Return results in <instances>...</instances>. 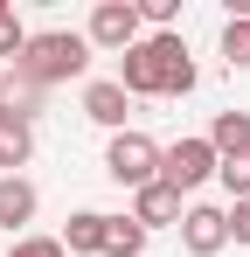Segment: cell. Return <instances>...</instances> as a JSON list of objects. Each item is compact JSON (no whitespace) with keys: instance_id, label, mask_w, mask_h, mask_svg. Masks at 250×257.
I'll use <instances>...</instances> for the list:
<instances>
[{"instance_id":"17","label":"cell","mask_w":250,"mask_h":257,"mask_svg":"<svg viewBox=\"0 0 250 257\" xmlns=\"http://www.w3.org/2000/svg\"><path fill=\"white\" fill-rule=\"evenodd\" d=\"M229 243L250 250V202H229Z\"/></svg>"},{"instance_id":"19","label":"cell","mask_w":250,"mask_h":257,"mask_svg":"<svg viewBox=\"0 0 250 257\" xmlns=\"http://www.w3.org/2000/svg\"><path fill=\"white\" fill-rule=\"evenodd\" d=\"M7 14H14V7H7V0H0V21H7Z\"/></svg>"},{"instance_id":"9","label":"cell","mask_w":250,"mask_h":257,"mask_svg":"<svg viewBox=\"0 0 250 257\" xmlns=\"http://www.w3.org/2000/svg\"><path fill=\"white\" fill-rule=\"evenodd\" d=\"M35 160V118H21L14 104L0 111V174H21Z\"/></svg>"},{"instance_id":"6","label":"cell","mask_w":250,"mask_h":257,"mask_svg":"<svg viewBox=\"0 0 250 257\" xmlns=\"http://www.w3.org/2000/svg\"><path fill=\"white\" fill-rule=\"evenodd\" d=\"M181 250H188V257L229 250V209H215V202H188V209H181Z\"/></svg>"},{"instance_id":"2","label":"cell","mask_w":250,"mask_h":257,"mask_svg":"<svg viewBox=\"0 0 250 257\" xmlns=\"http://www.w3.org/2000/svg\"><path fill=\"white\" fill-rule=\"evenodd\" d=\"M90 70V42H83L77 28H42V35H28V49L14 56V77H21V90H49V84H70V77H83Z\"/></svg>"},{"instance_id":"5","label":"cell","mask_w":250,"mask_h":257,"mask_svg":"<svg viewBox=\"0 0 250 257\" xmlns=\"http://www.w3.org/2000/svg\"><path fill=\"white\" fill-rule=\"evenodd\" d=\"M146 35V21H139V0H97L90 7V28H83V42L104 49V56H125V49Z\"/></svg>"},{"instance_id":"13","label":"cell","mask_w":250,"mask_h":257,"mask_svg":"<svg viewBox=\"0 0 250 257\" xmlns=\"http://www.w3.org/2000/svg\"><path fill=\"white\" fill-rule=\"evenodd\" d=\"M139 250H146V229L132 215H111L104 222V257H139Z\"/></svg>"},{"instance_id":"3","label":"cell","mask_w":250,"mask_h":257,"mask_svg":"<svg viewBox=\"0 0 250 257\" xmlns=\"http://www.w3.org/2000/svg\"><path fill=\"white\" fill-rule=\"evenodd\" d=\"M104 174H111V181H118V188H132V195H139V188H153V181H160V139H146V132H111V146H104Z\"/></svg>"},{"instance_id":"18","label":"cell","mask_w":250,"mask_h":257,"mask_svg":"<svg viewBox=\"0 0 250 257\" xmlns=\"http://www.w3.org/2000/svg\"><path fill=\"white\" fill-rule=\"evenodd\" d=\"M0 111H7V63H0Z\"/></svg>"},{"instance_id":"14","label":"cell","mask_w":250,"mask_h":257,"mask_svg":"<svg viewBox=\"0 0 250 257\" xmlns=\"http://www.w3.org/2000/svg\"><path fill=\"white\" fill-rule=\"evenodd\" d=\"M222 63L229 70H250V14H229L222 21Z\"/></svg>"},{"instance_id":"15","label":"cell","mask_w":250,"mask_h":257,"mask_svg":"<svg viewBox=\"0 0 250 257\" xmlns=\"http://www.w3.org/2000/svg\"><path fill=\"white\" fill-rule=\"evenodd\" d=\"M215 181L229 188V202H250V153H236V160H222V167H215Z\"/></svg>"},{"instance_id":"12","label":"cell","mask_w":250,"mask_h":257,"mask_svg":"<svg viewBox=\"0 0 250 257\" xmlns=\"http://www.w3.org/2000/svg\"><path fill=\"white\" fill-rule=\"evenodd\" d=\"M202 139L215 146V160H236V153H250V111H215Z\"/></svg>"},{"instance_id":"10","label":"cell","mask_w":250,"mask_h":257,"mask_svg":"<svg viewBox=\"0 0 250 257\" xmlns=\"http://www.w3.org/2000/svg\"><path fill=\"white\" fill-rule=\"evenodd\" d=\"M181 209H188V202H181L167 181H153V188H139V195H132V222H139V229H167V222L181 229Z\"/></svg>"},{"instance_id":"7","label":"cell","mask_w":250,"mask_h":257,"mask_svg":"<svg viewBox=\"0 0 250 257\" xmlns=\"http://www.w3.org/2000/svg\"><path fill=\"white\" fill-rule=\"evenodd\" d=\"M125 111H132V97H125L118 77H90V84H83V118H90V125L125 132Z\"/></svg>"},{"instance_id":"4","label":"cell","mask_w":250,"mask_h":257,"mask_svg":"<svg viewBox=\"0 0 250 257\" xmlns=\"http://www.w3.org/2000/svg\"><path fill=\"white\" fill-rule=\"evenodd\" d=\"M215 146H208L202 132H188V139H174V146H160V181L174 188V195H195L202 181H215Z\"/></svg>"},{"instance_id":"16","label":"cell","mask_w":250,"mask_h":257,"mask_svg":"<svg viewBox=\"0 0 250 257\" xmlns=\"http://www.w3.org/2000/svg\"><path fill=\"white\" fill-rule=\"evenodd\" d=\"M7 257H70V250H63V236H14Z\"/></svg>"},{"instance_id":"1","label":"cell","mask_w":250,"mask_h":257,"mask_svg":"<svg viewBox=\"0 0 250 257\" xmlns=\"http://www.w3.org/2000/svg\"><path fill=\"white\" fill-rule=\"evenodd\" d=\"M118 84H125V97H188L195 90V56L181 42V28L174 35H139L118 56Z\"/></svg>"},{"instance_id":"8","label":"cell","mask_w":250,"mask_h":257,"mask_svg":"<svg viewBox=\"0 0 250 257\" xmlns=\"http://www.w3.org/2000/svg\"><path fill=\"white\" fill-rule=\"evenodd\" d=\"M35 209H42L35 181H21V174H0V229H7V236H28Z\"/></svg>"},{"instance_id":"11","label":"cell","mask_w":250,"mask_h":257,"mask_svg":"<svg viewBox=\"0 0 250 257\" xmlns=\"http://www.w3.org/2000/svg\"><path fill=\"white\" fill-rule=\"evenodd\" d=\"M104 222H111L104 209H77L63 222V250L70 257H104Z\"/></svg>"}]
</instances>
